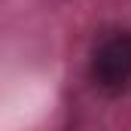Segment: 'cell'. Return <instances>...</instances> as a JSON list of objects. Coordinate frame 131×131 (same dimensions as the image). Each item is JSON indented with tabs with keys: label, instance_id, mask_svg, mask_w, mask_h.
Returning <instances> with one entry per match:
<instances>
[{
	"label": "cell",
	"instance_id": "6da1fadb",
	"mask_svg": "<svg viewBox=\"0 0 131 131\" xmlns=\"http://www.w3.org/2000/svg\"><path fill=\"white\" fill-rule=\"evenodd\" d=\"M92 82L107 95H122L131 89V31H113L101 37L89 58Z\"/></svg>",
	"mask_w": 131,
	"mask_h": 131
}]
</instances>
